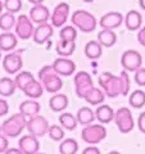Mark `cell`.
Returning a JSON list of instances; mask_svg holds the SVG:
<instances>
[{
  "instance_id": "obj_1",
  "label": "cell",
  "mask_w": 145,
  "mask_h": 154,
  "mask_svg": "<svg viewBox=\"0 0 145 154\" xmlns=\"http://www.w3.org/2000/svg\"><path fill=\"white\" fill-rule=\"evenodd\" d=\"M99 86L104 91L108 98H117L119 95L127 96L130 93V77L127 71L125 69L119 73V76H114L110 72H104L99 76Z\"/></svg>"
},
{
  "instance_id": "obj_2",
  "label": "cell",
  "mask_w": 145,
  "mask_h": 154,
  "mask_svg": "<svg viewBox=\"0 0 145 154\" xmlns=\"http://www.w3.org/2000/svg\"><path fill=\"white\" fill-rule=\"evenodd\" d=\"M39 80L44 86V89L48 93L55 94L58 93L62 86H63V80L60 79V75L54 69L53 66H44L39 71Z\"/></svg>"
},
{
  "instance_id": "obj_3",
  "label": "cell",
  "mask_w": 145,
  "mask_h": 154,
  "mask_svg": "<svg viewBox=\"0 0 145 154\" xmlns=\"http://www.w3.org/2000/svg\"><path fill=\"white\" fill-rule=\"evenodd\" d=\"M27 117L23 113H16L7 118L5 121L2 123V132L7 137H18L22 134V131L27 126Z\"/></svg>"
},
{
  "instance_id": "obj_4",
  "label": "cell",
  "mask_w": 145,
  "mask_h": 154,
  "mask_svg": "<svg viewBox=\"0 0 145 154\" xmlns=\"http://www.w3.org/2000/svg\"><path fill=\"white\" fill-rule=\"evenodd\" d=\"M71 21H72V25L76 28H79L81 32H85V33L93 32L96 28V25H98V21H96V18L93 14L88 11H82V9L72 13Z\"/></svg>"
},
{
  "instance_id": "obj_5",
  "label": "cell",
  "mask_w": 145,
  "mask_h": 154,
  "mask_svg": "<svg viewBox=\"0 0 145 154\" xmlns=\"http://www.w3.org/2000/svg\"><path fill=\"white\" fill-rule=\"evenodd\" d=\"M81 137L85 143L94 145V144H98L100 141H103L104 139L107 137V128L103 126V123H100V125H94V123L86 125L85 128H82Z\"/></svg>"
},
{
  "instance_id": "obj_6",
  "label": "cell",
  "mask_w": 145,
  "mask_h": 154,
  "mask_svg": "<svg viewBox=\"0 0 145 154\" xmlns=\"http://www.w3.org/2000/svg\"><path fill=\"white\" fill-rule=\"evenodd\" d=\"M73 82H75L76 95L81 99H85L86 95L94 89L93 79H91V76L86 71L77 72L73 77Z\"/></svg>"
},
{
  "instance_id": "obj_7",
  "label": "cell",
  "mask_w": 145,
  "mask_h": 154,
  "mask_svg": "<svg viewBox=\"0 0 145 154\" xmlns=\"http://www.w3.org/2000/svg\"><path fill=\"white\" fill-rule=\"evenodd\" d=\"M114 122H116V126L118 127L119 132H122V134L131 132L135 126V121H134L132 112L130 110V108H126V107L119 108L114 113Z\"/></svg>"
},
{
  "instance_id": "obj_8",
  "label": "cell",
  "mask_w": 145,
  "mask_h": 154,
  "mask_svg": "<svg viewBox=\"0 0 145 154\" xmlns=\"http://www.w3.org/2000/svg\"><path fill=\"white\" fill-rule=\"evenodd\" d=\"M121 64L127 72H136L140 67H143V57L137 50L128 49L121 57Z\"/></svg>"
},
{
  "instance_id": "obj_9",
  "label": "cell",
  "mask_w": 145,
  "mask_h": 154,
  "mask_svg": "<svg viewBox=\"0 0 145 154\" xmlns=\"http://www.w3.org/2000/svg\"><path fill=\"white\" fill-rule=\"evenodd\" d=\"M49 122L45 117L37 114V116H33V117H30L27 119V126L26 128L28 130V132L35 135L37 137H41L44 135L48 134L49 131Z\"/></svg>"
},
{
  "instance_id": "obj_10",
  "label": "cell",
  "mask_w": 145,
  "mask_h": 154,
  "mask_svg": "<svg viewBox=\"0 0 145 154\" xmlns=\"http://www.w3.org/2000/svg\"><path fill=\"white\" fill-rule=\"evenodd\" d=\"M22 51H11L3 58V68L9 75H17L22 69Z\"/></svg>"
},
{
  "instance_id": "obj_11",
  "label": "cell",
  "mask_w": 145,
  "mask_h": 154,
  "mask_svg": "<svg viewBox=\"0 0 145 154\" xmlns=\"http://www.w3.org/2000/svg\"><path fill=\"white\" fill-rule=\"evenodd\" d=\"M14 28H16V35L21 40H28V38H31L33 36V31H35L33 22L31 21L30 17L25 16V14L18 16Z\"/></svg>"
},
{
  "instance_id": "obj_12",
  "label": "cell",
  "mask_w": 145,
  "mask_h": 154,
  "mask_svg": "<svg viewBox=\"0 0 145 154\" xmlns=\"http://www.w3.org/2000/svg\"><path fill=\"white\" fill-rule=\"evenodd\" d=\"M18 145L23 154H36L40 150V141H39L37 136L32 134L22 136L18 140Z\"/></svg>"
},
{
  "instance_id": "obj_13",
  "label": "cell",
  "mask_w": 145,
  "mask_h": 154,
  "mask_svg": "<svg viewBox=\"0 0 145 154\" xmlns=\"http://www.w3.org/2000/svg\"><path fill=\"white\" fill-rule=\"evenodd\" d=\"M69 16V5L67 3H59L53 11L50 19L51 25L54 27H62L66 25L67 19Z\"/></svg>"
},
{
  "instance_id": "obj_14",
  "label": "cell",
  "mask_w": 145,
  "mask_h": 154,
  "mask_svg": "<svg viewBox=\"0 0 145 154\" xmlns=\"http://www.w3.org/2000/svg\"><path fill=\"white\" fill-rule=\"evenodd\" d=\"M53 25H50V23H41V25H37V27L35 28V31H33V41L36 42V44L39 45H44L45 42H48L50 40V37L53 36V32H54V30H53Z\"/></svg>"
},
{
  "instance_id": "obj_15",
  "label": "cell",
  "mask_w": 145,
  "mask_h": 154,
  "mask_svg": "<svg viewBox=\"0 0 145 154\" xmlns=\"http://www.w3.org/2000/svg\"><path fill=\"white\" fill-rule=\"evenodd\" d=\"M53 67L54 69L59 73L62 77H68L72 76L76 71V64L73 60L68 59V58H64V57H60V58H57L53 63Z\"/></svg>"
},
{
  "instance_id": "obj_16",
  "label": "cell",
  "mask_w": 145,
  "mask_h": 154,
  "mask_svg": "<svg viewBox=\"0 0 145 154\" xmlns=\"http://www.w3.org/2000/svg\"><path fill=\"white\" fill-rule=\"evenodd\" d=\"M123 22V16L119 12H108L100 18V27L108 28V30H114L119 27Z\"/></svg>"
},
{
  "instance_id": "obj_17",
  "label": "cell",
  "mask_w": 145,
  "mask_h": 154,
  "mask_svg": "<svg viewBox=\"0 0 145 154\" xmlns=\"http://www.w3.org/2000/svg\"><path fill=\"white\" fill-rule=\"evenodd\" d=\"M31 21L36 25H41V23H46L50 19V12L48 7L42 5V4H36L30 9V16Z\"/></svg>"
},
{
  "instance_id": "obj_18",
  "label": "cell",
  "mask_w": 145,
  "mask_h": 154,
  "mask_svg": "<svg viewBox=\"0 0 145 154\" xmlns=\"http://www.w3.org/2000/svg\"><path fill=\"white\" fill-rule=\"evenodd\" d=\"M141 25H143L141 13L135 11V9L127 12V14L125 16V26H126L127 30H130V31L140 30V28H141Z\"/></svg>"
},
{
  "instance_id": "obj_19",
  "label": "cell",
  "mask_w": 145,
  "mask_h": 154,
  "mask_svg": "<svg viewBox=\"0 0 145 154\" xmlns=\"http://www.w3.org/2000/svg\"><path fill=\"white\" fill-rule=\"evenodd\" d=\"M17 35H14L11 31H4L0 35V50L2 51H12L16 49V46L18 44Z\"/></svg>"
},
{
  "instance_id": "obj_20",
  "label": "cell",
  "mask_w": 145,
  "mask_h": 154,
  "mask_svg": "<svg viewBox=\"0 0 145 154\" xmlns=\"http://www.w3.org/2000/svg\"><path fill=\"white\" fill-rule=\"evenodd\" d=\"M95 116H96V119H98L100 123H103V125L112 122L114 119L113 109L110 108L109 105L103 104V103L98 105V108H96V110H95Z\"/></svg>"
},
{
  "instance_id": "obj_21",
  "label": "cell",
  "mask_w": 145,
  "mask_h": 154,
  "mask_svg": "<svg viewBox=\"0 0 145 154\" xmlns=\"http://www.w3.org/2000/svg\"><path fill=\"white\" fill-rule=\"evenodd\" d=\"M40 109H41V105L39 104L35 99L25 100V102H22L21 105H19V112L25 114L27 118L37 116L40 113Z\"/></svg>"
},
{
  "instance_id": "obj_22",
  "label": "cell",
  "mask_w": 145,
  "mask_h": 154,
  "mask_svg": "<svg viewBox=\"0 0 145 154\" xmlns=\"http://www.w3.org/2000/svg\"><path fill=\"white\" fill-rule=\"evenodd\" d=\"M23 94H25L27 98H31V99H37L40 98L44 93V86L40 82V80H32L30 84H28L25 89L22 91Z\"/></svg>"
},
{
  "instance_id": "obj_23",
  "label": "cell",
  "mask_w": 145,
  "mask_h": 154,
  "mask_svg": "<svg viewBox=\"0 0 145 154\" xmlns=\"http://www.w3.org/2000/svg\"><path fill=\"white\" fill-rule=\"evenodd\" d=\"M49 107L53 112H57V113L63 112L68 107V98L64 94H55L49 100Z\"/></svg>"
},
{
  "instance_id": "obj_24",
  "label": "cell",
  "mask_w": 145,
  "mask_h": 154,
  "mask_svg": "<svg viewBox=\"0 0 145 154\" xmlns=\"http://www.w3.org/2000/svg\"><path fill=\"white\" fill-rule=\"evenodd\" d=\"M98 41L104 48H110L117 42V35L113 32V30L101 28V31L98 33Z\"/></svg>"
},
{
  "instance_id": "obj_25",
  "label": "cell",
  "mask_w": 145,
  "mask_h": 154,
  "mask_svg": "<svg viewBox=\"0 0 145 154\" xmlns=\"http://www.w3.org/2000/svg\"><path fill=\"white\" fill-rule=\"evenodd\" d=\"M76 50V42L75 41H67L59 40L57 42L55 51L59 57H71Z\"/></svg>"
},
{
  "instance_id": "obj_26",
  "label": "cell",
  "mask_w": 145,
  "mask_h": 154,
  "mask_svg": "<svg viewBox=\"0 0 145 154\" xmlns=\"http://www.w3.org/2000/svg\"><path fill=\"white\" fill-rule=\"evenodd\" d=\"M84 51L89 59H98V58L101 57V53H103V45L99 41L91 40L85 45Z\"/></svg>"
},
{
  "instance_id": "obj_27",
  "label": "cell",
  "mask_w": 145,
  "mask_h": 154,
  "mask_svg": "<svg viewBox=\"0 0 145 154\" xmlns=\"http://www.w3.org/2000/svg\"><path fill=\"white\" fill-rule=\"evenodd\" d=\"M17 89L16 81L12 80L11 77H3L0 79V96L8 98L14 94V91Z\"/></svg>"
},
{
  "instance_id": "obj_28",
  "label": "cell",
  "mask_w": 145,
  "mask_h": 154,
  "mask_svg": "<svg viewBox=\"0 0 145 154\" xmlns=\"http://www.w3.org/2000/svg\"><path fill=\"white\" fill-rule=\"evenodd\" d=\"M77 117V121H79L80 125H90L94 122V119H96V116L95 112H93V109L89 108V107H82L79 109V112L76 114Z\"/></svg>"
},
{
  "instance_id": "obj_29",
  "label": "cell",
  "mask_w": 145,
  "mask_h": 154,
  "mask_svg": "<svg viewBox=\"0 0 145 154\" xmlns=\"http://www.w3.org/2000/svg\"><path fill=\"white\" fill-rule=\"evenodd\" d=\"M105 96H107V95H105V93L103 90L94 86V89L91 90L88 95H86L85 100L89 104H91V105H99V104H101L105 100Z\"/></svg>"
},
{
  "instance_id": "obj_30",
  "label": "cell",
  "mask_w": 145,
  "mask_h": 154,
  "mask_svg": "<svg viewBox=\"0 0 145 154\" xmlns=\"http://www.w3.org/2000/svg\"><path fill=\"white\" fill-rule=\"evenodd\" d=\"M59 123L62 125L63 128H67L69 131H73L76 130L77 125H79V121H77V117H75L72 113H68V112H64L59 116Z\"/></svg>"
},
{
  "instance_id": "obj_31",
  "label": "cell",
  "mask_w": 145,
  "mask_h": 154,
  "mask_svg": "<svg viewBox=\"0 0 145 154\" xmlns=\"http://www.w3.org/2000/svg\"><path fill=\"white\" fill-rule=\"evenodd\" d=\"M128 104L134 109H140L145 105V93L143 90H134L128 96Z\"/></svg>"
},
{
  "instance_id": "obj_32",
  "label": "cell",
  "mask_w": 145,
  "mask_h": 154,
  "mask_svg": "<svg viewBox=\"0 0 145 154\" xmlns=\"http://www.w3.org/2000/svg\"><path fill=\"white\" fill-rule=\"evenodd\" d=\"M79 152V143L75 139H64L59 145L60 154H76Z\"/></svg>"
},
{
  "instance_id": "obj_33",
  "label": "cell",
  "mask_w": 145,
  "mask_h": 154,
  "mask_svg": "<svg viewBox=\"0 0 145 154\" xmlns=\"http://www.w3.org/2000/svg\"><path fill=\"white\" fill-rule=\"evenodd\" d=\"M32 80H35V77H33V75L31 73V72H28V71L18 72L17 76H16V79H14V81H16V85H17V89H19L21 91H23V89H25Z\"/></svg>"
},
{
  "instance_id": "obj_34",
  "label": "cell",
  "mask_w": 145,
  "mask_h": 154,
  "mask_svg": "<svg viewBox=\"0 0 145 154\" xmlns=\"http://www.w3.org/2000/svg\"><path fill=\"white\" fill-rule=\"evenodd\" d=\"M16 17H14V13L11 12H5L3 14H0V28L3 31H11L12 28L16 26Z\"/></svg>"
},
{
  "instance_id": "obj_35",
  "label": "cell",
  "mask_w": 145,
  "mask_h": 154,
  "mask_svg": "<svg viewBox=\"0 0 145 154\" xmlns=\"http://www.w3.org/2000/svg\"><path fill=\"white\" fill-rule=\"evenodd\" d=\"M60 40L67 41H76L77 38V30L75 26H64L59 32Z\"/></svg>"
},
{
  "instance_id": "obj_36",
  "label": "cell",
  "mask_w": 145,
  "mask_h": 154,
  "mask_svg": "<svg viewBox=\"0 0 145 154\" xmlns=\"http://www.w3.org/2000/svg\"><path fill=\"white\" fill-rule=\"evenodd\" d=\"M48 134H49L51 140H54V141H62V139L64 137V131H63V128H62V125L60 126H58V125L50 126Z\"/></svg>"
},
{
  "instance_id": "obj_37",
  "label": "cell",
  "mask_w": 145,
  "mask_h": 154,
  "mask_svg": "<svg viewBox=\"0 0 145 154\" xmlns=\"http://www.w3.org/2000/svg\"><path fill=\"white\" fill-rule=\"evenodd\" d=\"M4 8L11 13H18L22 9V0H4Z\"/></svg>"
},
{
  "instance_id": "obj_38",
  "label": "cell",
  "mask_w": 145,
  "mask_h": 154,
  "mask_svg": "<svg viewBox=\"0 0 145 154\" xmlns=\"http://www.w3.org/2000/svg\"><path fill=\"white\" fill-rule=\"evenodd\" d=\"M134 80L139 86H145V68L144 67H140V68L135 72Z\"/></svg>"
},
{
  "instance_id": "obj_39",
  "label": "cell",
  "mask_w": 145,
  "mask_h": 154,
  "mask_svg": "<svg viewBox=\"0 0 145 154\" xmlns=\"http://www.w3.org/2000/svg\"><path fill=\"white\" fill-rule=\"evenodd\" d=\"M9 149V143L7 136L3 132H0V154L7 153V150Z\"/></svg>"
},
{
  "instance_id": "obj_40",
  "label": "cell",
  "mask_w": 145,
  "mask_h": 154,
  "mask_svg": "<svg viewBox=\"0 0 145 154\" xmlns=\"http://www.w3.org/2000/svg\"><path fill=\"white\" fill-rule=\"evenodd\" d=\"M9 112V104L5 99H2L0 98V117H4L7 116Z\"/></svg>"
},
{
  "instance_id": "obj_41",
  "label": "cell",
  "mask_w": 145,
  "mask_h": 154,
  "mask_svg": "<svg viewBox=\"0 0 145 154\" xmlns=\"http://www.w3.org/2000/svg\"><path fill=\"white\" fill-rule=\"evenodd\" d=\"M137 127L143 134H145V112L139 114V117H137Z\"/></svg>"
},
{
  "instance_id": "obj_42",
  "label": "cell",
  "mask_w": 145,
  "mask_h": 154,
  "mask_svg": "<svg viewBox=\"0 0 145 154\" xmlns=\"http://www.w3.org/2000/svg\"><path fill=\"white\" fill-rule=\"evenodd\" d=\"M137 41L140 45L145 46V26L143 28H140V31L137 33Z\"/></svg>"
},
{
  "instance_id": "obj_43",
  "label": "cell",
  "mask_w": 145,
  "mask_h": 154,
  "mask_svg": "<svg viewBox=\"0 0 145 154\" xmlns=\"http://www.w3.org/2000/svg\"><path fill=\"white\" fill-rule=\"evenodd\" d=\"M84 154H100V150L98 148L95 146H88L86 149H84V152H82Z\"/></svg>"
},
{
  "instance_id": "obj_44",
  "label": "cell",
  "mask_w": 145,
  "mask_h": 154,
  "mask_svg": "<svg viewBox=\"0 0 145 154\" xmlns=\"http://www.w3.org/2000/svg\"><path fill=\"white\" fill-rule=\"evenodd\" d=\"M7 154H23L21 149H16V148H11L7 150Z\"/></svg>"
},
{
  "instance_id": "obj_45",
  "label": "cell",
  "mask_w": 145,
  "mask_h": 154,
  "mask_svg": "<svg viewBox=\"0 0 145 154\" xmlns=\"http://www.w3.org/2000/svg\"><path fill=\"white\" fill-rule=\"evenodd\" d=\"M31 4H33V5H36V4H42L44 3V0H28Z\"/></svg>"
},
{
  "instance_id": "obj_46",
  "label": "cell",
  "mask_w": 145,
  "mask_h": 154,
  "mask_svg": "<svg viewBox=\"0 0 145 154\" xmlns=\"http://www.w3.org/2000/svg\"><path fill=\"white\" fill-rule=\"evenodd\" d=\"M139 5L141 7V9L145 11V0H139Z\"/></svg>"
},
{
  "instance_id": "obj_47",
  "label": "cell",
  "mask_w": 145,
  "mask_h": 154,
  "mask_svg": "<svg viewBox=\"0 0 145 154\" xmlns=\"http://www.w3.org/2000/svg\"><path fill=\"white\" fill-rule=\"evenodd\" d=\"M3 8H4V3H2V0H0V14L3 12Z\"/></svg>"
},
{
  "instance_id": "obj_48",
  "label": "cell",
  "mask_w": 145,
  "mask_h": 154,
  "mask_svg": "<svg viewBox=\"0 0 145 154\" xmlns=\"http://www.w3.org/2000/svg\"><path fill=\"white\" fill-rule=\"evenodd\" d=\"M84 3H93V2H95V0H82Z\"/></svg>"
},
{
  "instance_id": "obj_49",
  "label": "cell",
  "mask_w": 145,
  "mask_h": 154,
  "mask_svg": "<svg viewBox=\"0 0 145 154\" xmlns=\"http://www.w3.org/2000/svg\"><path fill=\"white\" fill-rule=\"evenodd\" d=\"M0 60H2V50H0Z\"/></svg>"
},
{
  "instance_id": "obj_50",
  "label": "cell",
  "mask_w": 145,
  "mask_h": 154,
  "mask_svg": "<svg viewBox=\"0 0 145 154\" xmlns=\"http://www.w3.org/2000/svg\"><path fill=\"white\" fill-rule=\"evenodd\" d=\"M0 132H2V125H0Z\"/></svg>"
}]
</instances>
